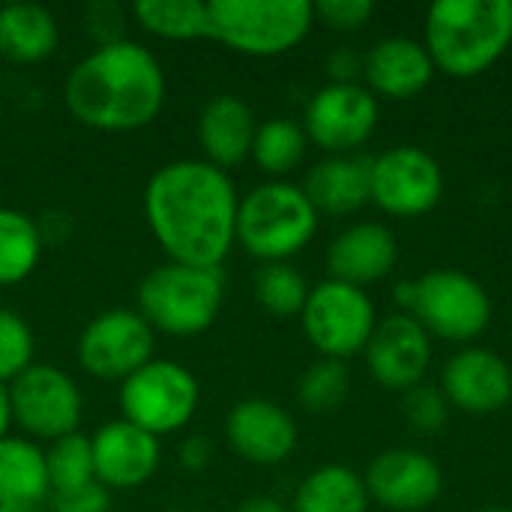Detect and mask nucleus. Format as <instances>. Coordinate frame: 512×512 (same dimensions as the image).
I'll return each instance as SVG.
<instances>
[{
	"mask_svg": "<svg viewBox=\"0 0 512 512\" xmlns=\"http://www.w3.org/2000/svg\"><path fill=\"white\" fill-rule=\"evenodd\" d=\"M315 24L309 0H213L207 36L246 57H279L297 48Z\"/></svg>",
	"mask_w": 512,
	"mask_h": 512,
	"instance_id": "423d86ee",
	"label": "nucleus"
},
{
	"mask_svg": "<svg viewBox=\"0 0 512 512\" xmlns=\"http://www.w3.org/2000/svg\"><path fill=\"white\" fill-rule=\"evenodd\" d=\"M42 243V231L27 213L0 207V288L21 285L33 276L42 258Z\"/></svg>",
	"mask_w": 512,
	"mask_h": 512,
	"instance_id": "a878e982",
	"label": "nucleus"
},
{
	"mask_svg": "<svg viewBox=\"0 0 512 512\" xmlns=\"http://www.w3.org/2000/svg\"><path fill=\"white\" fill-rule=\"evenodd\" d=\"M51 512H111V495L102 483L51 495Z\"/></svg>",
	"mask_w": 512,
	"mask_h": 512,
	"instance_id": "c9c22d12",
	"label": "nucleus"
},
{
	"mask_svg": "<svg viewBox=\"0 0 512 512\" xmlns=\"http://www.w3.org/2000/svg\"><path fill=\"white\" fill-rule=\"evenodd\" d=\"M327 72L333 84H357V75H363V54L354 48H336L327 57Z\"/></svg>",
	"mask_w": 512,
	"mask_h": 512,
	"instance_id": "e433bc0d",
	"label": "nucleus"
},
{
	"mask_svg": "<svg viewBox=\"0 0 512 512\" xmlns=\"http://www.w3.org/2000/svg\"><path fill=\"white\" fill-rule=\"evenodd\" d=\"M6 390L12 405V426H18L24 438L51 444L78 432L84 417V396L72 375L63 369L33 363Z\"/></svg>",
	"mask_w": 512,
	"mask_h": 512,
	"instance_id": "9d476101",
	"label": "nucleus"
},
{
	"mask_svg": "<svg viewBox=\"0 0 512 512\" xmlns=\"http://www.w3.org/2000/svg\"><path fill=\"white\" fill-rule=\"evenodd\" d=\"M36 357V336L30 330V324L0 306V384L9 387L18 375H24L33 366Z\"/></svg>",
	"mask_w": 512,
	"mask_h": 512,
	"instance_id": "2f4dec72",
	"label": "nucleus"
},
{
	"mask_svg": "<svg viewBox=\"0 0 512 512\" xmlns=\"http://www.w3.org/2000/svg\"><path fill=\"white\" fill-rule=\"evenodd\" d=\"M51 498L45 450L30 438L0 441V512H27Z\"/></svg>",
	"mask_w": 512,
	"mask_h": 512,
	"instance_id": "5701e85b",
	"label": "nucleus"
},
{
	"mask_svg": "<svg viewBox=\"0 0 512 512\" xmlns=\"http://www.w3.org/2000/svg\"><path fill=\"white\" fill-rule=\"evenodd\" d=\"M225 438L243 462L273 468L297 450V423L270 399H243L225 420Z\"/></svg>",
	"mask_w": 512,
	"mask_h": 512,
	"instance_id": "dca6fc26",
	"label": "nucleus"
},
{
	"mask_svg": "<svg viewBox=\"0 0 512 512\" xmlns=\"http://www.w3.org/2000/svg\"><path fill=\"white\" fill-rule=\"evenodd\" d=\"M318 231V210L303 186L267 180L240 198L237 243L258 261L285 264L303 252Z\"/></svg>",
	"mask_w": 512,
	"mask_h": 512,
	"instance_id": "39448f33",
	"label": "nucleus"
},
{
	"mask_svg": "<svg viewBox=\"0 0 512 512\" xmlns=\"http://www.w3.org/2000/svg\"><path fill=\"white\" fill-rule=\"evenodd\" d=\"M234 512H291L282 501L270 498V495H255V498H246Z\"/></svg>",
	"mask_w": 512,
	"mask_h": 512,
	"instance_id": "58836bf2",
	"label": "nucleus"
},
{
	"mask_svg": "<svg viewBox=\"0 0 512 512\" xmlns=\"http://www.w3.org/2000/svg\"><path fill=\"white\" fill-rule=\"evenodd\" d=\"M240 195L228 171L204 159L162 165L144 189V219L174 264L219 270L237 243Z\"/></svg>",
	"mask_w": 512,
	"mask_h": 512,
	"instance_id": "f257e3e1",
	"label": "nucleus"
},
{
	"mask_svg": "<svg viewBox=\"0 0 512 512\" xmlns=\"http://www.w3.org/2000/svg\"><path fill=\"white\" fill-rule=\"evenodd\" d=\"M312 6H315V18H321L333 30H357L375 12L372 0H321Z\"/></svg>",
	"mask_w": 512,
	"mask_h": 512,
	"instance_id": "f704fd0d",
	"label": "nucleus"
},
{
	"mask_svg": "<svg viewBox=\"0 0 512 512\" xmlns=\"http://www.w3.org/2000/svg\"><path fill=\"white\" fill-rule=\"evenodd\" d=\"M393 297L429 336L447 342H471L492 321L486 288L462 270H432L420 279L399 282Z\"/></svg>",
	"mask_w": 512,
	"mask_h": 512,
	"instance_id": "0eeeda50",
	"label": "nucleus"
},
{
	"mask_svg": "<svg viewBox=\"0 0 512 512\" xmlns=\"http://www.w3.org/2000/svg\"><path fill=\"white\" fill-rule=\"evenodd\" d=\"M177 459H180V465H183L186 471L198 474V471H204V468L210 465V459H213V447H210V441H207L204 435H189V438L180 444Z\"/></svg>",
	"mask_w": 512,
	"mask_h": 512,
	"instance_id": "4c0bfd02",
	"label": "nucleus"
},
{
	"mask_svg": "<svg viewBox=\"0 0 512 512\" xmlns=\"http://www.w3.org/2000/svg\"><path fill=\"white\" fill-rule=\"evenodd\" d=\"M156 333L135 309H108L78 336V363L99 381H126L153 360Z\"/></svg>",
	"mask_w": 512,
	"mask_h": 512,
	"instance_id": "9b49d317",
	"label": "nucleus"
},
{
	"mask_svg": "<svg viewBox=\"0 0 512 512\" xmlns=\"http://www.w3.org/2000/svg\"><path fill=\"white\" fill-rule=\"evenodd\" d=\"M483 512H512V510H507V507H489V510H483Z\"/></svg>",
	"mask_w": 512,
	"mask_h": 512,
	"instance_id": "a19ab883",
	"label": "nucleus"
},
{
	"mask_svg": "<svg viewBox=\"0 0 512 512\" xmlns=\"http://www.w3.org/2000/svg\"><path fill=\"white\" fill-rule=\"evenodd\" d=\"M512 42V0H438L426 15V48L435 69L474 78Z\"/></svg>",
	"mask_w": 512,
	"mask_h": 512,
	"instance_id": "7ed1b4c3",
	"label": "nucleus"
},
{
	"mask_svg": "<svg viewBox=\"0 0 512 512\" xmlns=\"http://www.w3.org/2000/svg\"><path fill=\"white\" fill-rule=\"evenodd\" d=\"M402 411H405V420L423 432V435H435L444 429L447 417H450V402L447 396L438 390V387H429V384H417L405 393L402 399Z\"/></svg>",
	"mask_w": 512,
	"mask_h": 512,
	"instance_id": "473e14b6",
	"label": "nucleus"
},
{
	"mask_svg": "<svg viewBox=\"0 0 512 512\" xmlns=\"http://www.w3.org/2000/svg\"><path fill=\"white\" fill-rule=\"evenodd\" d=\"M255 300L276 318H294L309 300V285L291 264H264L255 273Z\"/></svg>",
	"mask_w": 512,
	"mask_h": 512,
	"instance_id": "c756f323",
	"label": "nucleus"
},
{
	"mask_svg": "<svg viewBox=\"0 0 512 512\" xmlns=\"http://www.w3.org/2000/svg\"><path fill=\"white\" fill-rule=\"evenodd\" d=\"M369 93L384 99H411L435 78V60L420 39L387 36L363 57Z\"/></svg>",
	"mask_w": 512,
	"mask_h": 512,
	"instance_id": "6ab92c4d",
	"label": "nucleus"
},
{
	"mask_svg": "<svg viewBox=\"0 0 512 512\" xmlns=\"http://www.w3.org/2000/svg\"><path fill=\"white\" fill-rule=\"evenodd\" d=\"M300 321L309 345L327 360H348L366 351L378 327L375 303L366 288L339 279H324L309 288Z\"/></svg>",
	"mask_w": 512,
	"mask_h": 512,
	"instance_id": "1a4fd4ad",
	"label": "nucleus"
},
{
	"mask_svg": "<svg viewBox=\"0 0 512 512\" xmlns=\"http://www.w3.org/2000/svg\"><path fill=\"white\" fill-rule=\"evenodd\" d=\"M291 512H369V492L348 465H321L294 492Z\"/></svg>",
	"mask_w": 512,
	"mask_h": 512,
	"instance_id": "393cba45",
	"label": "nucleus"
},
{
	"mask_svg": "<svg viewBox=\"0 0 512 512\" xmlns=\"http://www.w3.org/2000/svg\"><path fill=\"white\" fill-rule=\"evenodd\" d=\"M429 360H432V339L405 312L378 321L366 345V366L372 378L387 390L408 393L411 387L423 384Z\"/></svg>",
	"mask_w": 512,
	"mask_h": 512,
	"instance_id": "2eb2a0df",
	"label": "nucleus"
},
{
	"mask_svg": "<svg viewBox=\"0 0 512 512\" xmlns=\"http://www.w3.org/2000/svg\"><path fill=\"white\" fill-rule=\"evenodd\" d=\"M12 429V405H9V390L0 384V441L9 438Z\"/></svg>",
	"mask_w": 512,
	"mask_h": 512,
	"instance_id": "ea45409f",
	"label": "nucleus"
},
{
	"mask_svg": "<svg viewBox=\"0 0 512 512\" xmlns=\"http://www.w3.org/2000/svg\"><path fill=\"white\" fill-rule=\"evenodd\" d=\"M45 468H48L51 495L72 492V489H81L87 483H96L90 438L75 432V435L51 441L45 447Z\"/></svg>",
	"mask_w": 512,
	"mask_h": 512,
	"instance_id": "c85d7f7f",
	"label": "nucleus"
},
{
	"mask_svg": "<svg viewBox=\"0 0 512 512\" xmlns=\"http://www.w3.org/2000/svg\"><path fill=\"white\" fill-rule=\"evenodd\" d=\"M258 123L252 108L231 93L210 99L198 117V144L204 150V162L228 171L249 159Z\"/></svg>",
	"mask_w": 512,
	"mask_h": 512,
	"instance_id": "4be33fe9",
	"label": "nucleus"
},
{
	"mask_svg": "<svg viewBox=\"0 0 512 512\" xmlns=\"http://www.w3.org/2000/svg\"><path fill=\"white\" fill-rule=\"evenodd\" d=\"M60 42L57 18L39 3L0 6V57L9 63H42Z\"/></svg>",
	"mask_w": 512,
	"mask_h": 512,
	"instance_id": "b1692460",
	"label": "nucleus"
},
{
	"mask_svg": "<svg viewBox=\"0 0 512 512\" xmlns=\"http://www.w3.org/2000/svg\"><path fill=\"white\" fill-rule=\"evenodd\" d=\"M378 117V96L369 93V87L330 81L309 99L303 132L321 150L333 156H348L372 138Z\"/></svg>",
	"mask_w": 512,
	"mask_h": 512,
	"instance_id": "ddd939ff",
	"label": "nucleus"
},
{
	"mask_svg": "<svg viewBox=\"0 0 512 512\" xmlns=\"http://www.w3.org/2000/svg\"><path fill=\"white\" fill-rule=\"evenodd\" d=\"M135 312L153 333L171 339H192L210 330L222 312L225 279L222 270L159 264L141 282L135 294Z\"/></svg>",
	"mask_w": 512,
	"mask_h": 512,
	"instance_id": "20e7f679",
	"label": "nucleus"
},
{
	"mask_svg": "<svg viewBox=\"0 0 512 512\" xmlns=\"http://www.w3.org/2000/svg\"><path fill=\"white\" fill-rule=\"evenodd\" d=\"M303 192L318 216H351L372 201V159L357 153L327 156L309 168Z\"/></svg>",
	"mask_w": 512,
	"mask_h": 512,
	"instance_id": "412c9836",
	"label": "nucleus"
},
{
	"mask_svg": "<svg viewBox=\"0 0 512 512\" xmlns=\"http://www.w3.org/2000/svg\"><path fill=\"white\" fill-rule=\"evenodd\" d=\"M396 255V240L381 222H357L333 237L327 249V270L330 279L366 288L393 270Z\"/></svg>",
	"mask_w": 512,
	"mask_h": 512,
	"instance_id": "aec40b11",
	"label": "nucleus"
},
{
	"mask_svg": "<svg viewBox=\"0 0 512 512\" xmlns=\"http://www.w3.org/2000/svg\"><path fill=\"white\" fill-rule=\"evenodd\" d=\"M348 390H351L348 366L342 360L321 357L303 372L297 384V399L309 414H330L348 399Z\"/></svg>",
	"mask_w": 512,
	"mask_h": 512,
	"instance_id": "7c9ffc66",
	"label": "nucleus"
},
{
	"mask_svg": "<svg viewBox=\"0 0 512 512\" xmlns=\"http://www.w3.org/2000/svg\"><path fill=\"white\" fill-rule=\"evenodd\" d=\"M198 402V378L174 360L153 357L126 381H120L123 420L150 432L153 438H165L186 429L198 411Z\"/></svg>",
	"mask_w": 512,
	"mask_h": 512,
	"instance_id": "6e6552de",
	"label": "nucleus"
},
{
	"mask_svg": "<svg viewBox=\"0 0 512 512\" xmlns=\"http://www.w3.org/2000/svg\"><path fill=\"white\" fill-rule=\"evenodd\" d=\"M441 393L468 414H495L512 399L510 363L489 348H465L444 366Z\"/></svg>",
	"mask_w": 512,
	"mask_h": 512,
	"instance_id": "a211bd4d",
	"label": "nucleus"
},
{
	"mask_svg": "<svg viewBox=\"0 0 512 512\" xmlns=\"http://www.w3.org/2000/svg\"><path fill=\"white\" fill-rule=\"evenodd\" d=\"M165 72L150 48L123 39L93 48L63 81L66 111L96 132H135L165 105Z\"/></svg>",
	"mask_w": 512,
	"mask_h": 512,
	"instance_id": "f03ea898",
	"label": "nucleus"
},
{
	"mask_svg": "<svg viewBox=\"0 0 512 512\" xmlns=\"http://www.w3.org/2000/svg\"><path fill=\"white\" fill-rule=\"evenodd\" d=\"M90 450H93L96 483H102L108 492L111 489L129 492L144 486L156 474L162 456L159 438L132 426L123 417L99 426L96 435L90 438Z\"/></svg>",
	"mask_w": 512,
	"mask_h": 512,
	"instance_id": "f3484780",
	"label": "nucleus"
},
{
	"mask_svg": "<svg viewBox=\"0 0 512 512\" xmlns=\"http://www.w3.org/2000/svg\"><path fill=\"white\" fill-rule=\"evenodd\" d=\"M132 15L159 39L189 42L207 36V3L201 0H138Z\"/></svg>",
	"mask_w": 512,
	"mask_h": 512,
	"instance_id": "bb28decb",
	"label": "nucleus"
},
{
	"mask_svg": "<svg viewBox=\"0 0 512 512\" xmlns=\"http://www.w3.org/2000/svg\"><path fill=\"white\" fill-rule=\"evenodd\" d=\"M363 483L375 504L393 512L429 510L444 492V474L438 462L411 447L378 453L366 468Z\"/></svg>",
	"mask_w": 512,
	"mask_h": 512,
	"instance_id": "4468645a",
	"label": "nucleus"
},
{
	"mask_svg": "<svg viewBox=\"0 0 512 512\" xmlns=\"http://www.w3.org/2000/svg\"><path fill=\"white\" fill-rule=\"evenodd\" d=\"M84 30L90 33L96 48L123 42L126 39L123 36L126 33V9L114 0H93L84 9Z\"/></svg>",
	"mask_w": 512,
	"mask_h": 512,
	"instance_id": "72a5a7b5",
	"label": "nucleus"
},
{
	"mask_svg": "<svg viewBox=\"0 0 512 512\" xmlns=\"http://www.w3.org/2000/svg\"><path fill=\"white\" fill-rule=\"evenodd\" d=\"M306 144H309V138H306L303 126H297L294 120H285V117H273L267 123H258L249 156L255 159V165L264 174H270L273 180H282L303 162Z\"/></svg>",
	"mask_w": 512,
	"mask_h": 512,
	"instance_id": "cd10ccee",
	"label": "nucleus"
},
{
	"mask_svg": "<svg viewBox=\"0 0 512 512\" xmlns=\"http://www.w3.org/2000/svg\"><path fill=\"white\" fill-rule=\"evenodd\" d=\"M444 198V171L420 147L399 144L372 159V201L402 219L426 216Z\"/></svg>",
	"mask_w": 512,
	"mask_h": 512,
	"instance_id": "f8f14e48",
	"label": "nucleus"
},
{
	"mask_svg": "<svg viewBox=\"0 0 512 512\" xmlns=\"http://www.w3.org/2000/svg\"><path fill=\"white\" fill-rule=\"evenodd\" d=\"M27 512H51L48 507H36V510H27Z\"/></svg>",
	"mask_w": 512,
	"mask_h": 512,
	"instance_id": "79ce46f5",
	"label": "nucleus"
}]
</instances>
